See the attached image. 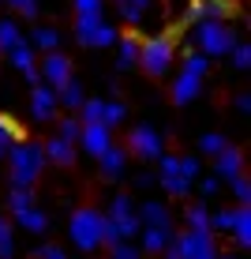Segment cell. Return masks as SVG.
I'll return each mask as SVG.
<instances>
[{"mask_svg":"<svg viewBox=\"0 0 251 259\" xmlns=\"http://www.w3.org/2000/svg\"><path fill=\"white\" fill-rule=\"evenodd\" d=\"M199 8H203V19H229L236 12L232 0H199Z\"/></svg>","mask_w":251,"mask_h":259,"instance_id":"cb8c5ba5","label":"cell"},{"mask_svg":"<svg viewBox=\"0 0 251 259\" xmlns=\"http://www.w3.org/2000/svg\"><path fill=\"white\" fill-rule=\"evenodd\" d=\"M139 226H169V210L161 207L158 199L142 203V210H139Z\"/></svg>","mask_w":251,"mask_h":259,"instance_id":"7402d4cb","label":"cell"},{"mask_svg":"<svg viewBox=\"0 0 251 259\" xmlns=\"http://www.w3.org/2000/svg\"><path fill=\"white\" fill-rule=\"evenodd\" d=\"M38 259H68V255H64V248L45 244V248H38Z\"/></svg>","mask_w":251,"mask_h":259,"instance_id":"f6af8a7d","label":"cell"},{"mask_svg":"<svg viewBox=\"0 0 251 259\" xmlns=\"http://www.w3.org/2000/svg\"><path fill=\"white\" fill-rule=\"evenodd\" d=\"M113 46H116V71H128L139 60V38H131V34H116Z\"/></svg>","mask_w":251,"mask_h":259,"instance_id":"e0dca14e","label":"cell"},{"mask_svg":"<svg viewBox=\"0 0 251 259\" xmlns=\"http://www.w3.org/2000/svg\"><path fill=\"white\" fill-rule=\"evenodd\" d=\"M45 162H57V165H75V143H68V139H60V136H53L45 139Z\"/></svg>","mask_w":251,"mask_h":259,"instance_id":"2e32d148","label":"cell"},{"mask_svg":"<svg viewBox=\"0 0 251 259\" xmlns=\"http://www.w3.org/2000/svg\"><path fill=\"white\" fill-rule=\"evenodd\" d=\"M214 259H236V255H214Z\"/></svg>","mask_w":251,"mask_h":259,"instance_id":"f5cc1de1","label":"cell"},{"mask_svg":"<svg viewBox=\"0 0 251 259\" xmlns=\"http://www.w3.org/2000/svg\"><path fill=\"white\" fill-rule=\"evenodd\" d=\"M116 8H120V19H124V23H131V26H139V23H142V8L128 4V0H116Z\"/></svg>","mask_w":251,"mask_h":259,"instance_id":"f35d334b","label":"cell"},{"mask_svg":"<svg viewBox=\"0 0 251 259\" xmlns=\"http://www.w3.org/2000/svg\"><path fill=\"white\" fill-rule=\"evenodd\" d=\"M109 259H139V248L131 244V240H116L113 244V255Z\"/></svg>","mask_w":251,"mask_h":259,"instance_id":"60d3db41","label":"cell"},{"mask_svg":"<svg viewBox=\"0 0 251 259\" xmlns=\"http://www.w3.org/2000/svg\"><path fill=\"white\" fill-rule=\"evenodd\" d=\"M229 57H232V64H236L240 71H247V68H251V46H244V41H232Z\"/></svg>","mask_w":251,"mask_h":259,"instance_id":"d6a6232c","label":"cell"},{"mask_svg":"<svg viewBox=\"0 0 251 259\" xmlns=\"http://www.w3.org/2000/svg\"><path fill=\"white\" fill-rule=\"evenodd\" d=\"M229 184H232V195H236V203H251V184H247L244 173H236Z\"/></svg>","mask_w":251,"mask_h":259,"instance_id":"74e56055","label":"cell"},{"mask_svg":"<svg viewBox=\"0 0 251 259\" xmlns=\"http://www.w3.org/2000/svg\"><path fill=\"white\" fill-rule=\"evenodd\" d=\"M128 4H135V8H142V12H146V8H150V0H128Z\"/></svg>","mask_w":251,"mask_h":259,"instance_id":"816d5d0a","label":"cell"},{"mask_svg":"<svg viewBox=\"0 0 251 259\" xmlns=\"http://www.w3.org/2000/svg\"><path fill=\"white\" fill-rule=\"evenodd\" d=\"M79 132H83V120H79V117H64V120H60V132H57V136L68 139V143H75Z\"/></svg>","mask_w":251,"mask_h":259,"instance_id":"e575fe53","label":"cell"},{"mask_svg":"<svg viewBox=\"0 0 251 259\" xmlns=\"http://www.w3.org/2000/svg\"><path fill=\"white\" fill-rule=\"evenodd\" d=\"M203 91V75H191V71H180L176 75V83H173V102L176 105H187V102H195Z\"/></svg>","mask_w":251,"mask_h":259,"instance_id":"5bb4252c","label":"cell"},{"mask_svg":"<svg viewBox=\"0 0 251 259\" xmlns=\"http://www.w3.org/2000/svg\"><path fill=\"white\" fill-rule=\"evenodd\" d=\"M173 244H176V252H180V259H214L218 255V248H214V233L210 229H187V233L176 237L173 233Z\"/></svg>","mask_w":251,"mask_h":259,"instance_id":"5b68a950","label":"cell"},{"mask_svg":"<svg viewBox=\"0 0 251 259\" xmlns=\"http://www.w3.org/2000/svg\"><path fill=\"white\" fill-rule=\"evenodd\" d=\"M176 165H180V177H184V181H195V177L203 173V162H199V158H191V154H187V158H176Z\"/></svg>","mask_w":251,"mask_h":259,"instance_id":"8d00e7d4","label":"cell"},{"mask_svg":"<svg viewBox=\"0 0 251 259\" xmlns=\"http://www.w3.org/2000/svg\"><path fill=\"white\" fill-rule=\"evenodd\" d=\"M4 154H8V162H12V184H23V188H30V184L41 177L45 150H41L38 143H19V139H15L12 147H4Z\"/></svg>","mask_w":251,"mask_h":259,"instance_id":"6da1fadb","label":"cell"},{"mask_svg":"<svg viewBox=\"0 0 251 259\" xmlns=\"http://www.w3.org/2000/svg\"><path fill=\"white\" fill-rule=\"evenodd\" d=\"M124 117H128V109H124V102H105L102 105V124H124Z\"/></svg>","mask_w":251,"mask_h":259,"instance_id":"f1b7e54d","label":"cell"},{"mask_svg":"<svg viewBox=\"0 0 251 259\" xmlns=\"http://www.w3.org/2000/svg\"><path fill=\"white\" fill-rule=\"evenodd\" d=\"M173 57H176L173 38H150V41H139V60L135 64L146 71V75L161 79L169 68H173Z\"/></svg>","mask_w":251,"mask_h":259,"instance_id":"277c9868","label":"cell"},{"mask_svg":"<svg viewBox=\"0 0 251 259\" xmlns=\"http://www.w3.org/2000/svg\"><path fill=\"white\" fill-rule=\"evenodd\" d=\"M210 233H229L232 229V210H218V214H210Z\"/></svg>","mask_w":251,"mask_h":259,"instance_id":"d590c367","label":"cell"},{"mask_svg":"<svg viewBox=\"0 0 251 259\" xmlns=\"http://www.w3.org/2000/svg\"><path fill=\"white\" fill-rule=\"evenodd\" d=\"M102 98H83V105H79V120H83V124H97V120H102Z\"/></svg>","mask_w":251,"mask_h":259,"instance_id":"484cf974","label":"cell"},{"mask_svg":"<svg viewBox=\"0 0 251 259\" xmlns=\"http://www.w3.org/2000/svg\"><path fill=\"white\" fill-rule=\"evenodd\" d=\"M41 79L49 87H64L71 79V57H64L60 49H49L45 60H41Z\"/></svg>","mask_w":251,"mask_h":259,"instance_id":"8992f818","label":"cell"},{"mask_svg":"<svg viewBox=\"0 0 251 259\" xmlns=\"http://www.w3.org/2000/svg\"><path fill=\"white\" fill-rule=\"evenodd\" d=\"M102 226H105V214L94 210V207H79L68 222V233H71V244L83 248V252H94L102 248Z\"/></svg>","mask_w":251,"mask_h":259,"instance_id":"7a4b0ae2","label":"cell"},{"mask_svg":"<svg viewBox=\"0 0 251 259\" xmlns=\"http://www.w3.org/2000/svg\"><path fill=\"white\" fill-rule=\"evenodd\" d=\"M15 255V240H12V222L0 218V259H12Z\"/></svg>","mask_w":251,"mask_h":259,"instance_id":"4dcf8cb0","label":"cell"},{"mask_svg":"<svg viewBox=\"0 0 251 259\" xmlns=\"http://www.w3.org/2000/svg\"><path fill=\"white\" fill-rule=\"evenodd\" d=\"M105 218H109V214H105ZM113 226H116V233H120V240H131V237H139V214L113 218Z\"/></svg>","mask_w":251,"mask_h":259,"instance_id":"4316f807","label":"cell"},{"mask_svg":"<svg viewBox=\"0 0 251 259\" xmlns=\"http://www.w3.org/2000/svg\"><path fill=\"white\" fill-rule=\"evenodd\" d=\"M97 165H102V181H120V177H124V165H128V154L109 143V147L97 154Z\"/></svg>","mask_w":251,"mask_h":259,"instance_id":"7c38bea8","label":"cell"},{"mask_svg":"<svg viewBox=\"0 0 251 259\" xmlns=\"http://www.w3.org/2000/svg\"><path fill=\"white\" fill-rule=\"evenodd\" d=\"M232 41H236V34H232V26L225 19H199L195 23V46L206 57H225L232 49Z\"/></svg>","mask_w":251,"mask_h":259,"instance_id":"3957f363","label":"cell"},{"mask_svg":"<svg viewBox=\"0 0 251 259\" xmlns=\"http://www.w3.org/2000/svg\"><path fill=\"white\" fill-rule=\"evenodd\" d=\"M203 19V8H199V0H195L191 8H187V23H199Z\"/></svg>","mask_w":251,"mask_h":259,"instance_id":"c3c4849f","label":"cell"},{"mask_svg":"<svg viewBox=\"0 0 251 259\" xmlns=\"http://www.w3.org/2000/svg\"><path fill=\"white\" fill-rule=\"evenodd\" d=\"M232 240H236L240 248H251V203H240V207H232Z\"/></svg>","mask_w":251,"mask_h":259,"instance_id":"9a60e30c","label":"cell"},{"mask_svg":"<svg viewBox=\"0 0 251 259\" xmlns=\"http://www.w3.org/2000/svg\"><path fill=\"white\" fill-rule=\"evenodd\" d=\"M0 158H4V147H0Z\"/></svg>","mask_w":251,"mask_h":259,"instance_id":"db71d44e","label":"cell"},{"mask_svg":"<svg viewBox=\"0 0 251 259\" xmlns=\"http://www.w3.org/2000/svg\"><path fill=\"white\" fill-rule=\"evenodd\" d=\"M105 26L102 19V12H90V15H75V38L83 41V46H90L94 49V38H97V30Z\"/></svg>","mask_w":251,"mask_h":259,"instance_id":"ac0fdd59","label":"cell"},{"mask_svg":"<svg viewBox=\"0 0 251 259\" xmlns=\"http://www.w3.org/2000/svg\"><path fill=\"white\" fill-rule=\"evenodd\" d=\"M161 252H165V259H180V252H176V244H173V240H169V244L161 248Z\"/></svg>","mask_w":251,"mask_h":259,"instance_id":"f907efd6","label":"cell"},{"mask_svg":"<svg viewBox=\"0 0 251 259\" xmlns=\"http://www.w3.org/2000/svg\"><path fill=\"white\" fill-rule=\"evenodd\" d=\"M8 57H12V64L23 71L26 79H30V83H41V71L34 68V49L26 46V41H19V46H15L12 53H8Z\"/></svg>","mask_w":251,"mask_h":259,"instance_id":"d6986e66","label":"cell"},{"mask_svg":"<svg viewBox=\"0 0 251 259\" xmlns=\"http://www.w3.org/2000/svg\"><path fill=\"white\" fill-rule=\"evenodd\" d=\"M158 162H161V188H165L169 195H176V199H180V195H187V188H191V181H184L180 177V165H176V158L173 154H158Z\"/></svg>","mask_w":251,"mask_h":259,"instance_id":"ba28073f","label":"cell"},{"mask_svg":"<svg viewBox=\"0 0 251 259\" xmlns=\"http://www.w3.org/2000/svg\"><path fill=\"white\" fill-rule=\"evenodd\" d=\"M184 222H187V229H203L206 222H210V210H206L203 203H199V207H187V214H184ZM206 229H210V226H206Z\"/></svg>","mask_w":251,"mask_h":259,"instance_id":"1f68e13d","label":"cell"},{"mask_svg":"<svg viewBox=\"0 0 251 259\" xmlns=\"http://www.w3.org/2000/svg\"><path fill=\"white\" fill-rule=\"evenodd\" d=\"M83 98H86V94H83V87H79V79H75V75H71L64 87H57V105H68L71 113L83 105Z\"/></svg>","mask_w":251,"mask_h":259,"instance_id":"44dd1931","label":"cell"},{"mask_svg":"<svg viewBox=\"0 0 251 259\" xmlns=\"http://www.w3.org/2000/svg\"><path fill=\"white\" fill-rule=\"evenodd\" d=\"M8 4H12L19 15H26V19H34V15H38V0H8Z\"/></svg>","mask_w":251,"mask_h":259,"instance_id":"7bdbcfd3","label":"cell"},{"mask_svg":"<svg viewBox=\"0 0 251 259\" xmlns=\"http://www.w3.org/2000/svg\"><path fill=\"white\" fill-rule=\"evenodd\" d=\"M221 147H229V139L225 136H218V132H206V136H199V150H203V154H218V150Z\"/></svg>","mask_w":251,"mask_h":259,"instance_id":"f546056e","label":"cell"},{"mask_svg":"<svg viewBox=\"0 0 251 259\" xmlns=\"http://www.w3.org/2000/svg\"><path fill=\"white\" fill-rule=\"evenodd\" d=\"M30 188H23V184H12V188H8V207H12V214L15 210H23V207H30Z\"/></svg>","mask_w":251,"mask_h":259,"instance_id":"83f0119b","label":"cell"},{"mask_svg":"<svg viewBox=\"0 0 251 259\" xmlns=\"http://www.w3.org/2000/svg\"><path fill=\"white\" fill-rule=\"evenodd\" d=\"M128 147L135 150L139 158H158V154H161V132L150 128V124H139V128H131Z\"/></svg>","mask_w":251,"mask_h":259,"instance_id":"52a82bcc","label":"cell"},{"mask_svg":"<svg viewBox=\"0 0 251 259\" xmlns=\"http://www.w3.org/2000/svg\"><path fill=\"white\" fill-rule=\"evenodd\" d=\"M154 181H158L154 173H139V177H135V184H139V188H150V184H154Z\"/></svg>","mask_w":251,"mask_h":259,"instance_id":"681fc988","label":"cell"},{"mask_svg":"<svg viewBox=\"0 0 251 259\" xmlns=\"http://www.w3.org/2000/svg\"><path fill=\"white\" fill-rule=\"evenodd\" d=\"M15 222H19L26 233H45V229H49V218L34 207V203H30V207H23V210H15Z\"/></svg>","mask_w":251,"mask_h":259,"instance_id":"ffe728a7","label":"cell"},{"mask_svg":"<svg viewBox=\"0 0 251 259\" xmlns=\"http://www.w3.org/2000/svg\"><path fill=\"white\" fill-rule=\"evenodd\" d=\"M236 109L240 113H251V94H236Z\"/></svg>","mask_w":251,"mask_h":259,"instance_id":"7dc6e473","label":"cell"},{"mask_svg":"<svg viewBox=\"0 0 251 259\" xmlns=\"http://www.w3.org/2000/svg\"><path fill=\"white\" fill-rule=\"evenodd\" d=\"M199 188H203V195H218V188H221V181H218V177H206V181L199 184Z\"/></svg>","mask_w":251,"mask_h":259,"instance_id":"bcb514c9","label":"cell"},{"mask_svg":"<svg viewBox=\"0 0 251 259\" xmlns=\"http://www.w3.org/2000/svg\"><path fill=\"white\" fill-rule=\"evenodd\" d=\"M206 68H210V57H206V53L184 57V71H191V75H206Z\"/></svg>","mask_w":251,"mask_h":259,"instance_id":"836d02e7","label":"cell"},{"mask_svg":"<svg viewBox=\"0 0 251 259\" xmlns=\"http://www.w3.org/2000/svg\"><path fill=\"white\" fill-rule=\"evenodd\" d=\"M75 4V15H90V12H102L105 0H71Z\"/></svg>","mask_w":251,"mask_h":259,"instance_id":"ee69618b","label":"cell"},{"mask_svg":"<svg viewBox=\"0 0 251 259\" xmlns=\"http://www.w3.org/2000/svg\"><path fill=\"white\" fill-rule=\"evenodd\" d=\"M139 237H142V252L158 255L161 248L173 240V222H169V226H139Z\"/></svg>","mask_w":251,"mask_h":259,"instance_id":"4fadbf2b","label":"cell"},{"mask_svg":"<svg viewBox=\"0 0 251 259\" xmlns=\"http://www.w3.org/2000/svg\"><path fill=\"white\" fill-rule=\"evenodd\" d=\"M57 46H60V34L53 30V26H34V34H30V49L49 53V49H57Z\"/></svg>","mask_w":251,"mask_h":259,"instance_id":"603a6c76","label":"cell"},{"mask_svg":"<svg viewBox=\"0 0 251 259\" xmlns=\"http://www.w3.org/2000/svg\"><path fill=\"white\" fill-rule=\"evenodd\" d=\"M30 113H34V120H53L57 117V91L53 87H34V94H30Z\"/></svg>","mask_w":251,"mask_h":259,"instance_id":"8fae6325","label":"cell"},{"mask_svg":"<svg viewBox=\"0 0 251 259\" xmlns=\"http://www.w3.org/2000/svg\"><path fill=\"white\" fill-rule=\"evenodd\" d=\"M236 173H244V154H240L236 147H221L218 154H214V177L232 181Z\"/></svg>","mask_w":251,"mask_h":259,"instance_id":"30bf717a","label":"cell"},{"mask_svg":"<svg viewBox=\"0 0 251 259\" xmlns=\"http://www.w3.org/2000/svg\"><path fill=\"white\" fill-rule=\"evenodd\" d=\"M128 214H135L131 210V195H116L109 203V218H128Z\"/></svg>","mask_w":251,"mask_h":259,"instance_id":"ab89813d","label":"cell"},{"mask_svg":"<svg viewBox=\"0 0 251 259\" xmlns=\"http://www.w3.org/2000/svg\"><path fill=\"white\" fill-rule=\"evenodd\" d=\"M75 143H79V147H83L90 158H97V154H102V150L113 143L109 124H102V120H97V124H83V132H79V139H75Z\"/></svg>","mask_w":251,"mask_h":259,"instance_id":"9c48e42d","label":"cell"},{"mask_svg":"<svg viewBox=\"0 0 251 259\" xmlns=\"http://www.w3.org/2000/svg\"><path fill=\"white\" fill-rule=\"evenodd\" d=\"M15 139H19V128H15L8 117H0V147H12Z\"/></svg>","mask_w":251,"mask_h":259,"instance_id":"b9f144b4","label":"cell"},{"mask_svg":"<svg viewBox=\"0 0 251 259\" xmlns=\"http://www.w3.org/2000/svg\"><path fill=\"white\" fill-rule=\"evenodd\" d=\"M19 41H23L19 23H15V19H0V53H12Z\"/></svg>","mask_w":251,"mask_h":259,"instance_id":"d4e9b609","label":"cell"}]
</instances>
